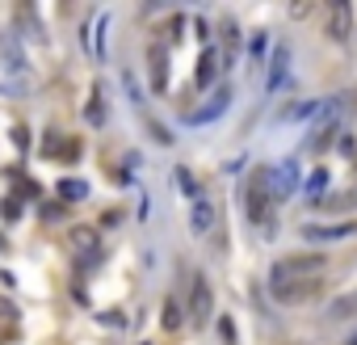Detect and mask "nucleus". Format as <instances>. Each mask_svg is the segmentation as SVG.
Listing matches in <instances>:
<instances>
[{"instance_id":"1","label":"nucleus","mask_w":357,"mask_h":345,"mask_svg":"<svg viewBox=\"0 0 357 345\" xmlns=\"http://www.w3.org/2000/svg\"><path fill=\"white\" fill-rule=\"evenodd\" d=\"M298 177H302V169H298V160H294V156H286V160H278V165H269V169H265V189H269L273 207H278V203H286L290 194L298 189Z\"/></svg>"},{"instance_id":"2","label":"nucleus","mask_w":357,"mask_h":345,"mask_svg":"<svg viewBox=\"0 0 357 345\" xmlns=\"http://www.w3.org/2000/svg\"><path fill=\"white\" fill-rule=\"evenodd\" d=\"M324 290V278H269V295L278 304H302V299H316Z\"/></svg>"},{"instance_id":"3","label":"nucleus","mask_w":357,"mask_h":345,"mask_svg":"<svg viewBox=\"0 0 357 345\" xmlns=\"http://www.w3.org/2000/svg\"><path fill=\"white\" fill-rule=\"evenodd\" d=\"M269 211H273V198H269V189H265V169H257V173H252V185H248V219L273 232Z\"/></svg>"},{"instance_id":"4","label":"nucleus","mask_w":357,"mask_h":345,"mask_svg":"<svg viewBox=\"0 0 357 345\" xmlns=\"http://www.w3.org/2000/svg\"><path fill=\"white\" fill-rule=\"evenodd\" d=\"M324 270H328V261L320 253H311V257H286V261H278L269 270V278H324Z\"/></svg>"},{"instance_id":"5","label":"nucleus","mask_w":357,"mask_h":345,"mask_svg":"<svg viewBox=\"0 0 357 345\" xmlns=\"http://www.w3.org/2000/svg\"><path fill=\"white\" fill-rule=\"evenodd\" d=\"M290 72H294V51L290 42H278L273 55H269V72H265V93H278L290 84Z\"/></svg>"},{"instance_id":"6","label":"nucleus","mask_w":357,"mask_h":345,"mask_svg":"<svg viewBox=\"0 0 357 345\" xmlns=\"http://www.w3.org/2000/svg\"><path fill=\"white\" fill-rule=\"evenodd\" d=\"M227 106H231V88H227V84H219V88L206 97V106H197V110H189V114H185V122H189V127H206V122L223 118V114H227Z\"/></svg>"},{"instance_id":"7","label":"nucleus","mask_w":357,"mask_h":345,"mask_svg":"<svg viewBox=\"0 0 357 345\" xmlns=\"http://www.w3.org/2000/svg\"><path fill=\"white\" fill-rule=\"evenodd\" d=\"M185 308H189V324H197V328L211 320L215 295H211V282L202 278V274H197V278H193V286H189V304H185Z\"/></svg>"},{"instance_id":"8","label":"nucleus","mask_w":357,"mask_h":345,"mask_svg":"<svg viewBox=\"0 0 357 345\" xmlns=\"http://www.w3.org/2000/svg\"><path fill=\"white\" fill-rule=\"evenodd\" d=\"M147 76H151V93H164L168 88V46L164 42H151V51H147Z\"/></svg>"},{"instance_id":"9","label":"nucleus","mask_w":357,"mask_h":345,"mask_svg":"<svg viewBox=\"0 0 357 345\" xmlns=\"http://www.w3.org/2000/svg\"><path fill=\"white\" fill-rule=\"evenodd\" d=\"M345 236H357V219H349V223H307L302 227V240H311V244L345 240Z\"/></svg>"},{"instance_id":"10","label":"nucleus","mask_w":357,"mask_h":345,"mask_svg":"<svg viewBox=\"0 0 357 345\" xmlns=\"http://www.w3.org/2000/svg\"><path fill=\"white\" fill-rule=\"evenodd\" d=\"M189 227H193V236H211V232H215V203L206 198V194H197V198H193V207H189Z\"/></svg>"},{"instance_id":"11","label":"nucleus","mask_w":357,"mask_h":345,"mask_svg":"<svg viewBox=\"0 0 357 345\" xmlns=\"http://www.w3.org/2000/svg\"><path fill=\"white\" fill-rule=\"evenodd\" d=\"M0 64H5V72H30V59H26V51H21V42H17V34H0Z\"/></svg>"},{"instance_id":"12","label":"nucleus","mask_w":357,"mask_h":345,"mask_svg":"<svg viewBox=\"0 0 357 345\" xmlns=\"http://www.w3.org/2000/svg\"><path fill=\"white\" fill-rule=\"evenodd\" d=\"M219 64H223V51H219V46H202V55H197V72H193L197 88H211V84H215Z\"/></svg>"},{"instance_id":"13","label":"nucleus","mask_w":357,"mask_h":345,"mask_svg":"<svg viewBox=\"0 0 357 345\" xmlns=\"http://www.w3.org/2000/svg\"><path fill=\"white\" fill-rule=\"evenodd\" d=\"M324 189H328V169H316L307 181H302V198H307V207L324 203Z\"/></svg>"},{"instance_id":"14","label":"nucleus","mask_w":357,"mask_h":345,"mask_svg":"<svg viewBox=\"0 0 357 345\" xmlns=\"http://www.w3.org/2000/svg\"><path fill=\"white\" fill-rule=\"evenodd\" d=\"M320 97H307V102H294V106H286L282 110V122H302V118H316L320 114Z\"/></svg>"},{"instance_id":"15","label":"nucleus","mask_w":357,"mask_h":345,"mask_svg":"<svg viewBox=\"0 0 357 345\" xmlns=\"http://www.w3.org/2000/svg\"><path fill=\"white\" fill-rule=\"evenodd\" d=\"M349 26H353V9H349V5H336V9H332V21H328V38L345 42V38H349Z\"/></svg>"},{"instance_id":"16","label":"nucleus","mask_w":357,"mask_h":345,"mask_svg":"<svg viewBox=\"0 0 357 345\" xmlns=\"http://www.w3.org/2000/svg\"><path fill=\"white\" fill-rule=\"evenodd\" d=\"M55 194L64 203H84L88 198V181H80V177H64L59 185H55Z\"/></svg>"},{"instance_id":"17","label":"nucleus","mask_w":357,"mask_h":345,"mask_svg":"<svg viewBox=\"0 0 357 345\" xmlns=\"http://www.w3.org/2000/svg\"><path fill=\"white\" fill-rule=\"evenodd\" d=\"M17 337V304L0 299V341H13Z\"/></svg>"},{"instance_id":"18","label":"nucleus","mask_w":357,"mask_h":345,"mask_svg":"<svg viewBox=\"0 0 357 345\" xmlns=\"http://www.w3.org/2000/svg\"><path fill=\"white\" fill-rule=\"evenodd\" d=\"M160 324H164L168 333H177V328L185 324V312H181V299H177V295H168V299H164V312H160Z\"/></svg>"},{"instance_id":"19","label":"nucleus","mask_w":357,"mask_h":345,"mask_svg":"<svg viewBox=\"0 0 357 345\" xmlns=\"http://www.w3.org/2000/svg\"><path fill=\"white\" fill-rule=\"evenodd\" d=\"M84 118H88V127H106V97H101V84H97V88H93V97H88Z\"/></svg>"},{"instance_id":"20","label":"nucleus","mask_w":357,"mask_h":345,"mask_svg":"<svg viewBox=\"0 0 357 345\" xmlns=\"http://www.w3.org/2000/svg\"><path fill=\"white\" fill-rule=\"evenodd\" d=\"M324 211H349V207H357V189H345V194H328V198L320 203Z\"/></svg>"},{"instance_id":"21","label":"nucleus","mask_w":357,"mask_h":345,"mask_svg":"<svg viewBox=\"0 0 357 345\" xmlns=\"http://www.w3.org/2000/svg\"><path fill=\"white\" fill-rule=\"evenodd\" d=\"M72 244L80 253H97V232H88V227H80V232H72Z\"/></svg>"},{"instance_id":"22","label":"nucleus","mask_w":357,"mask_h":345,"mask_svg":"<svg viewBox=\"0 0 357 345\" xmlns=\"http://www.w3.org/2000/svg\"><path fill=\"white\" fill-rule=\"evenodd\" d=\"M265 51H269V34H252V42H248L252 64H261V59H265Z\"/></svg>"},{"instance_id":"23","label":"nucleus","mask_w":357,"mask_h":345,"mask_svg":"<svg viewBox=\"0 0 357 345\" xmlns=\"http://www.w3.org/2000/svg\"><path fill=\"white\" fill-rule=\"evenodd\" d=\"M177 185H181V189H185V194H189V203H193V198H197V194H202V189H197V181H193V173H189V169H185V165H181V169H177Z\"/></svg>"},{"instance_id":"24","label":"nucleus","mask_w":357,"mask_h":345,"mask_svg":"<svg viewBox=\"0 0 357 345\" xmlns=\"http://www.w3.org/2000/svg\"><path fill=\"white\" fill-rule=\"evenodd\" d=\"M219 337H223V345H235V320L231 316H219Z\"/></svg>"},{"instance_id":"25","label":"nucleus","mask_w":357,"mask_h":345,"mask_svg":"<svg viewBox=\"0 0 357 345\" xmlns=\"http://www.w3.org/2000/svg\"><path fill=\"white\" fill-rule=\"evenodd\" d=\"M122 84H126V93H131V106H143V88L135 84V76H131V72H122Z\"/></svg>"},{"instance_id":"26","label":"nucleus","mask_w":357,"mask_h":345,"mask_svg":"<svg viewBox=\"0 0 357 345\" xmlns=\"http://www.w3.org/2000/svg\"><path fill=\"white\" fill-rule=\"evenodd\" d=\"M147 131H151V139H156V143H173V135H168L160 122H147Z\"/></svg>"},{"instance_id":"27","label":"nucleus","mask_w":357,"mask_h":345,"mask_svg":"<svg viewBox=\"0 0 357 345\" xmlns=\"http://www.w3.org/2000/svg\"><path fill=\"white\" fill-rule=\"evenodd\" d=\"M30 131L26 127H13V143H17V152H26V147H30V139H26Z\"/></svg>"},{"instance_id":"28","label":"nucleus","mask_w":357,"mask_h":345,"mask_svg":"<svg viewBox=\"0 0 357 345\" xmlns=\"http://www.w3.org/2000/svg\"><path fill=\"white\" fill-rule=\"evenodd\" d=\"M349 312H357V295H353V299H345L340 308H332V316H349Z\"/></svg>"},{"instance_id":"29","label":"nucleus","mask_w":357,"mask_h":345,"mask_svg":"<svg viewBox=\"0 0 357 345\" xmlns=\"http://www.w3.org/2000/svg\"><path fill=\"white\" fill-rule=\"evenodd\" d=\"M5 215H9V219H17V215H21V203H17V198H9V203H5Z\"/></svg>"},{"instance_id":"30","label":"nucleus","mask_w":357,"mask_h":345,"mask_svg":"<svg viewBox=\"0 0 357 345\" xmlns=\"http://www.w3.org/2000/svg\"><path fill=\"white\" fill-rule=\"evenodd\" d=\"M349 345H357V333H353V337H349Z\"/></svg>"},{"instance_id":"31","label":"nucleus","mask_w":357,"mask_h":345,"mask_svg":"<svg viewBox=\"0 0 357 345\" xmlns=\"http://www.w3.org/2000/svg\"><path fill=\"white\" fill-rule=\"evenodd\" d=\"M0 249H5V240H0Z\"/></svg>"}]
</instances>
